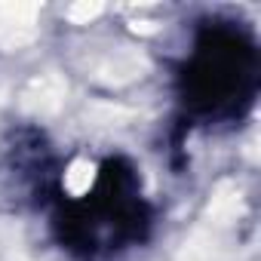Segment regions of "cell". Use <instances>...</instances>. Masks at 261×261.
Wrapping results in <instances>:
<instances>
[{
  "label": "cell",
  "mask_w": 261,
  "mask_h": 261,
  "mask_svg": "<svg viewBox=\"0 0 261 261\" xmlns=\"http://www.w3.org/2000/svg\"><path fill=\"white\" fill-rule=\"evenodd\" d=\"M37 16L40 7L34 4H0V49H22L37 40Z\"/></svg>",
  "instance_id": "cell-4"
},
{
  "label": "cell",
  "mask_w": 261,
  "mask_h": 261,
  "mask_svg": "<svg viewBox=\"0 0 261 261\" xmlns=\"http://www.w3.org/2000/svg\"><path fill=\"white\" fill-rule=\"evenodd\" d=\"M101 4H74V7H68V19L74 22V25H89L92 19H98L101 16Z\"/></svg>",
  "instance_id": "cell-6"
},
{
  "label": "cell",
  "mask_w": 261,
  "mask_h": 261,
  "mask_svg": "<svg viewBox=\"0 0 261 261\" xmlns=\"http://www.w3.org/2000/svg\"><path fill=\"white\" fill-rule=\"evenodd\" d=\"M92 181H95V163H89V160H74L65 172V188L74 197H83L92 188Z\"/></svg>",
  "instance_id": "cell-5"
},
{
  "label": "cell",
  "mask_w": 261,
  "mask_h": 261,
  "mask_svg": "<svg viewBox=\"0 0 261 261\" xmlns=\"http://www.w3.org/2000/svg\"><path fill=\"white\" fill-rule=\"evenodd\" d=\"M65 98H68V80L56 71H46V74H37L25 83V89L19 95V105H22L25 114L43 120V117H56L62 111Z\"/></svg>",
  "instance_id": "cell-3"
},
{
  "label": "cell",
  "mask_w": 261,
  "mask_h": 261,
  "mask_svg": "<svg viewBox=\"0 0 261 261\" xmlns=\"http://www.w3.org/2000/svg\"><path fill=\"white\" fill-rule=\"evenodd\" d=\"M83 68L92 80H98L105 86H126V83L142 80L148 74V59L136 46L117 43V46L92 49L89 59L83 62Z\"/></svg>",
  "instance_id": "cell-2"
},
{
  "label": "cell",
  "mask_w": 261,
  "mask_h": 261,
  "mask_svg": "<svg viewBox=\"0 0 261 261\" xmlns=\"http://www.w3.org/2000/svg\"><path fill=\"white\" fill-rule=\"evenodd\" d=\"M240 221H221V218H203V224L185 240L175 261H237L240 258Z\"/></svg>",
  "instance_id": "cell-1"
}]
</instances>
